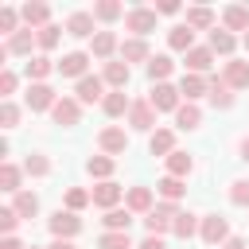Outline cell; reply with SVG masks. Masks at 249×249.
I'll return each instance as SVG.
<instances>
[{
  "label": "cell",
  "mask_w": 249,
  "mask_h": 249,
  "mask_svg": "<svg viewBox=\"0 0 249 249\" xmlns=\"http://www.w3.org/2000/svg\"><path fill=\"white\" fill-rule=\"evenodd\" d=\"M78 93H82V101H97L101 97V82L97 78H82L78 82Z\"/></svg>",
  "instance_id": "obj_1"
},
{
  "label": "cell",
  "mask_w": 249,
  "mask_h": 249,
  "mask_svg": "<svg viewBox=\"0 0 249 249\" xmlns=\"http://www.w3.org/2000/svg\"><path fill=\"white\" fill-rule=\"evenodd\" d=\"M58 70H62V74H82V70H86V54H66V58L58 62Z\"/></svg>",
  "instance_id": "obj_2"
},
{
  "label": "cell",
  "mask_w": 249,
  "mask_h": 249,
  "mask_svg": "<svg viewBox=\"0 0 249 249\" xmlns=\"http://www.w3.org/2000/svg\"><path fill=\"white\" fill-rule=\"evenodd\" d=\"M51 230H54V233H74V230H78V218H74V214H54Z\"/></svg>",
  "instance_id": "obj_3"
},
{
  "label": "cell",
  "mask_w": 249,
  "mask_h": 249,
  "mask_svg": "<svg viewBox=\"0 0 249 249\" xmlns=\"http://www.w3.org/2000/svg\"><path fill=\"white\" fill-rule=\"evenodd\" d=\"M74 117H78V105H74V101H58V105H54V121H58V124H62V121L70 124Z\"/></svg>",
  "instance_id": "obj_4"
},
{
  "label": "cell",
  "mask_w": 249,
  "mask_h": 249,
  "mask_svg": "<svg viewBox=\"0 0 249 249\" xmlns=\"http://www.w3.org/2000/svg\"><path fill=\"white\" fill-rule=\"evenodd\" d=\"M70 31L74 35H89L93 31V16H70Z\"/></svg>",
  "instance_id": "obj_5"
},
{
  "label": "cell",
  "mask_w": 249,
  "mask_h": 249,
  "mask_svg": "<svg viewBox=\"0 0 249 249\" xmlns=\"http://www.w3.org/2000/svg\"><path fill=\"white\" fill-rule=\"evenodd\" d=\"M128 27H132V31H148V27H152V12H132V16H128Z\"/></svg>",
  "instance_id": "obj_6"
},
{
  "label": "cell",
  "mask_w": 249,
  "mask_h": 249,
  "mask_svg": "<svg viewBox=\"0 0 249 249\" xmlns=\"http://www.w3.org/2000/svg\"><path fill=\"white\" fill-rule=\"evenodd\" d=\"M27 101H31L35 109H43V105L51 101V89H47V86H31V93H27Z\"/></svg>",
  "instance_id": "obj_7"
},
{
  "label": "cell",
  "mask_w": 249,
  "mask_h": 249,
  "mask_svg": "<svg viewBox=\"0 0 249 249\" xmlns=\"http://www.w3.org/2000/svg\"><path fill=\"white\" fill-rule=\"evenodd\" d=\"M152 101H156L160 109H171V105H175V93H171L167 86H156V93H152Z\"/></svg>",
  "instance_id": "obj_8"
},
{
  "label": "cell",
  "mask_w": 249,
  "mask_h": 249,
  "mask_svg": "<svg viewBox=\"0 0 249 249\" xmlns=\"http://www.w3.org/2000/svg\"><path fill=\"white\" fill-rule=\"evenodd\" d=\"M23 19H27V23H43V19H47V8H43V4H27V8H23Z\"/></svg>",
  "instance_id": "obj_9"
},
{
  "label": "cell",
  "mask_w": 249,
  "mask_h": 249,
  "mask_svg": "<svg viewBox=\"0 0 249 249\" xmlns=\"http://www.w3.org/2000/svg\"><path fill=\"white\" fill-rule=\"evenodd\" d=\"M167 70H171V58H163V54H160V58H152V62H148V74H152V78H163V74H167Z\"/></svg>",
  "instance_id": "obj_10"
},
{
  "label": "cell",
  "mask_w": 249,
  "mask_h": 249,
  "mask_svg": "<svg viewBox=\"0 0 249 249\" xmlns=\"http://www.w3.org/2000/svg\"><path fill=\"white\" fill-rule=\"evenodd\" d=\"M101 245H105V249H128V233H109Z\"/></svg>",
  "instance_id": "obj_11"
},
{
  "label": "cell",
  "mask_w": 249,
  "mask_h": 249,
  "mask_svg": "<svg viewBox=\"0 0 249 249\" xmlns=\"http://www.w3.org/2000/svg\"><path fill=\"white\" fill-rule=\"evenodd\" d=\"M210 43H214V51H230V47H233V39H230L226 31H214V35H210Z\"/></svg>",
  "instance_id": "obj_12"
},
{
  "label": "cell",
  "mask_w": 249,
  "mask_h": 249,
  "mask_svg": "<svg viewBox=\"0 0 249 249\" xmlns=\"http://www.w3.org/2000/svg\"><path fill=\"white\" fill-rule=\"evenodd\" d=\"M171 43H175V47H191V27H175Z\"/></svg>",
  "instance_id": "obj_13"
},
{
  "label": "cell",
  "mask_w": 249,
  "mask_h": 249,
  "mask_svg": "<svg viewBox=\"0 0 249 249\" xmlns=\"http://www.w3.org/2000/svg\"><path fill=\"white\" fill-rule=\"evenodd\" d=\"M105 74H109V82H124V78H128V66H121V62H113V66H109Z\"/></svg>",
  "instance_id": "obj_14"
},
{
  "label": "cell",
  "mask_w": 249,
  "mask_h": 249,
  "mask_svg": "<svg viewBox=\"0 0 249 249\" xmlns=\"http://www.w3.org/2000/svg\"><path fill=\"white\" fill-rule=\"evenodd\" d=\"M230 82H237V86H241V82H249V70H245L241 62H233V66H230Z\"/></svg>",
  "instance_id": "obj_15"
},
{
  "label": "cell",
  "mask_w": 249,
  "mask_h": 249,
  "mask_svg": "<svg viewBox=\"0 0 249 249\" xmlns=\"http://www.w3.org/2000/svg\"><path fill=\"white\" fill-rule=\"evenodd\" d=\"M16 210H19V214H35V195H19Z\"/></svg>",
  "instance_id": "obj_16"
},
{
  "label": "cell",
  "mask_w": 249,
  "mask_h": 249,
  "mask_svg": "<svg viewBox=\"0 0 249 249\" xmlns=\"http://www.w3.org/2000/svg\"><path fill=\"white\" fill-rule=\"evenodd\" d=\"M191 66H195V70H206V66H210V54H206V51H195V54H191Z\"/></svg>",
  "instance_id": "obj_17"
},
{
  "label": "cell",
  "mask_w": 249,
  "mask_h": 249,
  "mask_svg": "<svg viewBox=\"0 0 249 249\" xmlns=\"http://www.w3.org/2000/svg\"><path fill=\"white\" fill-rule=\"evenodd\" d=\"M0 27H4V31H12V27H16V12H12V8H4V12H0Z\"/></svg>",
  "instance_id": "obj_18"
},
{
  "label": "cell",
  "mask_w": 249,
  "mask_h": 249,
  "mask_svg": "<svg viewBox=\"0 0 249 249\" xmlns=\"http://www.w3.org/2000/svg\"><path fill=\"white\" fill-rule=\"evenodd\" d=\"M93 47H97V54H105V51L113 47V35H105V31H101V35L93 39Z\"/></svg>",
  "instance_id": "obj_19"
},
{
  "label": "cell",
  "mask_w": 249,
  "mask_h": 249,
  "mask_svg": "<svg viewBox=\"0 0 249 249\" xmlns=\"http://www.w3.org/2000/svg\"><path fill=\"white\" fill-rule=\"evenodd\" d=\"M198 89H202V82H198V78H183V93H187V97H195Z\"/></svg>",
  "instance_id": "obj_20"
},
{
  "label": "cell",
  "mask_w": 249,
  "mask_h": 249,
  "mask_svg": "<svg viewBox=\"0 0 249 249\" xmlns=\"http://www.w3.org/2000/svg\"><path fill=\"white\" fill-rule=\"evenodd\" d=\"M195 121H198V113H195V109H179V124H183V128H191Z\"/></svg>",
  "instance_id": "obj_21"
},
{
  "label": "cell",
  "mask_w": 249,
  "mask_h": 249,
  "mask_svg": "<svg viewBox=\"0 0 249 249\" xmlns=\"http://www.w3.org/2000/svg\"><path fill=\"white\" fill-rule=\"evenodd\" d=\"M113 198H117V187H113V183H105V187L97 191V202H113Z\"/></svg>",
  "instance_id": "obj_22"
},
{
  "label": "cell",
  "mask_w": 249,
  "mask_h": 249,
  "mask_svg": "<svg viewBox=\"0 0 249 249\" xmlns=\"http://www.w3.org/2000/svg\"><path fill=\"white\" fill-rule=\"evenodd\" d=\"M226 19H230L233 27H241V23H245V12H241V8H230V12H226Z\"/></svg>",
  "instance_id": "obj_23"
},
{
  "label": "cell",
  "mask_w": 249,
  "mask_h": 249,
  "mask_svg": "<svg viewBox=\"0 0 249 249\" xmlns=\"http://www.w3.org/2000/svg\"><path fill=\"white\" fill-rule=\"evenodd\" d=\"M105 109H109V113H121V109H124V97H121V93H113V97L105 101Z\"/></svg>",
  "instance_id": "obj_24"
},
{
  "label": "cell",
  "mask_w": 249,
  "mask_h": 249,
  "mask_svg": "<svg viewBox=\"0 0 249 249\" xmlns=\"http://www.w3.org/2000/svg\"><path fill=\"white\" fill-rule=\"evenodd\" d=\"M109 226H113V230H121V226H128V214H121V210H113V214H109Z\"/></svg>",
  "instance_id": "obj_25"
},
{
  "label": "cell",
  "mask_w": 249,
  "mask_h": 249,
  "mask_svg": "<svg viewBox=\"0 0 249 249\" xmlns=\"http://www.w3.org/2000/svg\"><path fill=\"white\" fill-rule=\"evenodd\" d=\"M27 74H35V78H39V74H47V58H35V62L27 66Z\"/></svg>",
  "instance_id": "obj_26"
},
{
  "label": "cell",
  "mask_w": 249,
  "mask_h": 249,
  "mask_svg": "<svg viewBox=\"0 0 249 249\" xmlns=\"http://www.w3.org/2000/svg\"><path fill=\"white\" fill-rule=\"evenodd\" d=\"M214 105H230V93H226V86H214Z\"/></svg>",
  "instance_id": "obj_27"
},
{
  "label": "cell",
  "mask_w": 249,
  "mask_h": 249,
  "mask_svg": "<svg viewBox=\"0 0 249 249\" xmlns=\"http://www.w3.org/2000/svg\"><path fill=\"white\" fill-rule=\"evenodd\" d=\"M121 144H124L121 132H105V148H121Z\"/></svg>",
  "instance_id": "obj_28"
},
{
  "label": "cell",
  "mask_w": 249,
  "mask_h": 249,
  "mask_svg": "<svg viewBox=\"0 0 249 249\" xmlns=\"http://www.w3.org/2000/svg\"><path fill=\"white\" fill-rule=\"evenodd\" d=\"M167 144H171V136H167V132H160V136H156V140H152V152H163V148H167Z\"/></svg>",
  "instance_id": "obj_29"
},
{
  "label": "cell",
  "mask_w": 249,
  "mask_h": 249,
  "mask_svg": "<svg viewBox=\"0 0 249 249\" xmlns=\"http://www.w3.org/2000/svg\"><path fill=\"white\" fill-rule=\"evenodd\" d=\"M191 23H198V27H202V23H210V12H202V8H198V12H191Z\"/></svg>",
  "instance_id": "obj_30"
},
{
  "label": "cell",
  "mask_w": 249,
  "mask_h": 249,
  "mask_svg": "<svg viewBox=\"0 0 249 249\" xmlns=\"http://www.w3.org/2000/svg\"><path fill=\"white\" fill-rule=\"evenodd\" d=\"M54 31H58V27H43V35H39V43H43V47H51V43H54Z\"/></svg>",
  "instance_id": "obj_31"
},
{
  "label": "cell",
  "mask_w": 249,
  "mask_h": 249,
  "mask_svg": "<svg viewBox=\"0 0 249 249\" xmlns=\"http://www.w3.org/2000/svg\"><path fill=\"white\" fill-rule=\"evenodd\" d=\"M124 54H128V58H140V54H144V43H128Z\"/></svg>",
  "instance_id": "obj_32"
},
{
  "label": "cell",
  "mask_w": 249,
  "mask_h": 249,
  "mask_svg": "<svg viewBox=\"0 0 249 249\" xmlns=\"http://www.w3.org/2000/svg\"><path fill=\"white\" fill-rule=\"evenodd\" d=\"M97 16H105V19H113V16H117V4H101V8H97Z\"/></svg>",
  "instance_id": "obj_33"
},
{
  "label": "cell",
  "mask_w": 249,
  "mask_h": 249,
  "mask_svg": "<svg viewBox=\"0 0 249 249\" xmlns=\"http://www.w3.org/2000/svg\"><path fill=\"white\" fill-rule=\"evenodd\" d=\"M27 43H31L27 35H16V39H12V51H27Z\"/></svg>",
  "instance_id": "obj_34"
},
{
  "label": "cell",
  "mask_w": 249,
  "mask_h": 249,
  "mask_svg": "<svg viewBox=\"0 0 249 249\" xmlns=\"http://www.w3.org/2000/svg\"><path fill=\"white\" fill-rule=\"evenodd\" d=\"M206 237H210V241L222 237V222H210V226H206Z\"/></svg>",
  "instance_id": "obj_35"
},
{
  "label": "cell",
  "mask_w": 249,
  "mask_h": 249,
  "mask_svg": "<svg viewBox=\"0 0 249 249\" xmlns=\"http://www.w3.org/2000/svg\"><path fill=\"white\" fill-rule=\"evenodd\" d=\"M89 171H97V175H105V171H109V163H105V160H93V163H89Z\"/></svg>",
  "instance_id": "obj_36"
},
{
  "label": "cell",
  "mask_w": 249,
  "mask_h": 249,
  "mask_svg": "<svg viewBox=\"0 0 249 249\" xmlns=\"http://www.w3.org/2000/svg\"><path fill=\"white\" fill-rule=\"evenodd\" d=\"M163 195H171V198H175V195H179V183H175V179H167V183H163Z\"/></svg>",
  "instance_id": "obj_37"
},
{
  "label": "cell",
  "mask_w": 249,
  "mask_h": 249,
  "mask_svg": "<svg viewBox=\"0 0 249 249\" xmlns=\"http://www.w3.org/2000/svg\"><path fill=\"white\" fill-rule=\"evenodd\" d=\"M191 226H195V222H191V214H183V222H179L175 230H179V233H191Z\"/></svg>",
  "instance_id": "obj_38"
},
{
  "label": "cell",
  "mask_w": 249,
  "mask_h": 249,
  "mask_svg": "<svg viewBox=\"0 0 249 249\" xmlns=\"http://www.w3.org/2000/svg\"><path fill=\"white\" fill-rule=\"evenodd\" d=\"M233 198H237V202H245V198H249V187H245V183H237V191H233Z\"/></svg>",
  "instance_id": "obj_39"
},
{
  "label": "cell",
  "mask_w": 249,
  "mask_h": 249,
  "mask_svg": "<svg viewBox=\"0 0 249 249\" xmlns=\"http://www.w3.org/2000/svg\"><path fill=\"white\" fill-rule=\"evenodd\" d=\"M140 249H163V241H156V237H148V241H144Z\"/></svg>",
  "instance_id": "obj_40"
},
{
  "label": "cell",
  "mask_w": 249,
  "mask_h": 249,
  "mask_svg": "<svg viewBox=\"0 0 249 249\" xmlns=\"http://www.w3.org/2000/svg\"><path fill=\"white\" fill-rule=\"evenodd\" d=\"M51 249H74V245H66V241H54V245H51Z\"/></svg>",
  "instance_id": "obj_41"
},
{
  "label": "cell",
  "mask_w": 249,
  "mask_h": 249,
  "mask_svg": "<svg viewBox=\"0 0 249 249\" xmlns=\"http://www.w3.org/2000/svg\"><path fill=\"white\" fill-rule=\"evenodd\" d=\"M4 249H19V245H16V241H12V237H8V241H4Z\"/></svg>",
  "instance_id": "obj_42"
},
{
  "label": "cell",
  "mask_w": 249,
  "mask_h": 249,
  "mask_svg": "<svg viewBox=\"0 0 249 249\" xmlns=\"http://www.w3.org/2000/svg\"><path fill=\"white\" fill-rule=\"evenodd\" d=\"M241 152H245V160H249V140H245V144H241Z\"/></svg>",
  "instance_id": "obj_43"
}]
</instances>
